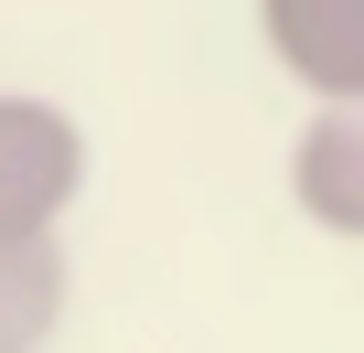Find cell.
Returning <instances> with one entry per match:
<instances>
[{
	"mask_svg": "<svg viewBox=\"0 0 364 353\" xmlns=\"http://www.w3.org/2000/svg\"><path fill=\"white\" fill-rule=\"evenodd\" d=\"M86 183V129L54 97H0V236H54Z\"/></svg>",
	"mask_w": 364,
	"mask_h": 353,
	"instance_id": "cell-1",
	"label": "cell"
},
{
	"mask_svg": "<svg viewBox=\"0 0 364 353\" xmlns=\"http://www.w3.org/2000/svg\"><path fill=\"white\" fill-rule=\"evenodd\" d=\"M257 22L279 65L321 86V107H364V0H257Z\"/></svg>",
	"mask_w": 364,
	"mask_h": 353,
	"instance_id": "cell-2",
	"label": "cell"
},
{
	"mask_svg": "<svg viewBox=\"0 0 364 353\" xmlns=\"http://www.w3.org/2000/svg\"><path fill=\"white\" fill-rule=\"evenodd\" d=\"M289 183H300V204H311L332 236H364V107H321V118H311Z\"/></svg>",
	"mask_w": 364,
	"mask_h": 353,
	"instance_id": "cell-3",
	"label": "cell"
},
{
	"mask_svg": "<svg viewBox=\"0 0 364 353\" xmlns=\"http://www.w3.org/2000/svg\"><path fill=\"white\" fill-rule=\"evenodd\" d=\"M65 332V246L0 236V353H43Z\"/></svg>",
	"mask_w": 364,
	"mask_h": 353,
	"instance_id": "cell-4",
	"label": "cell"
}]
</instances>
